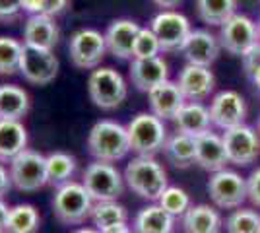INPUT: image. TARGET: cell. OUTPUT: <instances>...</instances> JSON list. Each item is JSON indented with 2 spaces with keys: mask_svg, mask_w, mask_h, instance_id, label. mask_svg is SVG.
<instances>
[{
  "mask_svg": "<svg viewBox=\"0 0 260 233\" xmlns=\"http://www.w3.org/2000/svg\"><path fill=\"white\" fill-rule=\"evenodd\" d=\"M122 175H124L126 187L134 194L150 202H157L163 190L169 187L163 165L155 157H148V155H136L134 159H130Z\"/></svg>",
  "mask_w": 260,
  "mask_h": 233,
  "instance_id": "1",
  "label": "cell"
},
{
  "mask_svg": "<svg viewBox=\"0 0 260 233\" xmlns=\"http://www.w3.org/2000/svg\"><path fill=\"white\" fill-rule=\"evenodd\" d=\"M87 152L95 161L115 163L130 152L126 126L111 119L98 121L87 134Z\"/></svg>",
  "mask_w": 260,
  "mask_h": 233,
  "instance_id": "2",
  "label": "cell"
},
{
  "mask_svg": "<svg viewBox=\"0 0 260 233\" xmlns=\"http://www.w3.org/2000/svg\"><path fill=\"white\" fill-rule=\"evenodd\" d=\"M126 132H128L130 152L148 157H155L157 152H161L169 136L165 121L155 117L152 111L138 113L136 117H132L126 124Z\"/></svg>",
  "mask_w": 260,
  "mask_h": 233,
  "instance_id": "3",
  "label": "cell"
},
{
  "mask_svg": "<svg viewBox=\"0 0 260 233\" xmlns=\"http://www.w3.org/2000/svg\"><path fill=\"white\" fill-rule=\"evenodd\" d=\"M87 93L95 107L103 111H113L126 99L128 86L122 74L115 68L98 66L87 78Z\"/></svg>",
  "mask_w": 260,
  "mask_h": 233,
  "instance_id": "4",
  "label": "cell"
},
{
  "mask_svg": "<svg viewBox=\"0 0 260 233\" xmlns=\"http://www.w3.org/2000/svg\"><path fill=\"white\" fill-rule=\"evenodd\" d=\"M93 198L82 183L70 181L58 187L53 196V212L56 220L64 225H78L84 223L91 216Z\"/></svg>",
  "mask_w": 260,
  "mask_h": 233,
  "instance_id": "5",
  "label": "cell"
},
{
  "mask_svg": "<svg viewBox=\"0 0 260 233\" xmlns=\"http://www.w3.org/2000/svg\"><path fill=\"white\" fill-rule=\"evenodd\" d=\"M82 185L86 187L93 202L117 200L124 192V175L107 161H93L84 169Z\"/></svg>",
  "mask_w": 260,
  "mask_h": 233,
  "instance_id": "6",
  "label": "cell"
},
{
  "mask_svg": "<svg viewBox=\"0 0 260 233\" xmlns=\"http://www.w3.org/2000/svg\"><path fill=\"white\" fill-rule=\"evenodd\" d=\"M208 194L216 208H221V210L241 208L243 202L249 200L247 177L239 175L237 171H231L228 167L216 171L208 181Z\"/></svg>",
  "mask_w": 260,
  "mask_h": 233,
  "instance_id": "7",
  "label": "cell"
},
{
  "mask_svg": "<svg viewBox=\"0 0 260 233\" xmlns=\"http://www.w3.org/2000/svg\"><path fill=\"white\" fill-rule=\"evenodd\" d=\"M217 39L221 49H225L229 55L243 58L252 47L260 43L258 23L245 14H235L219 27Z\"/></svg>",
  "mask_w": 260,
  "mask_h": 233,
  "instance_id": "8",
  "label": "cell"
},
{
  "mask_svg": "<svg viewBox=\"0 0 260 233\" xmlns=\"http://www.w3.org/2000/svg\"><path fill=\"white\" fill-rule=\"evenodd\" d=\"M68 55L76 68L95 70L101 64L103 56L107 55L105 34L93 27H82L74 31L68 41Z\"/></svg>",
  "mask_w": 260,
  "mask_h": 233,
  "instance_id": "9",
  "label": "cell"
},
{
  "mask_svg": "<svg viewBox=\"0 0 260 233\" xmlns=\"http://www.w3.org/2000/svg\"><path fill=\"white\" fill-rule=\"evenodd\" d=\"M150 27L159 39L163 53H179L183 51L188 35L192 34L190 20L177 10H161L150 22Z\"/></svg>",
  "mask_w": 260,
  "mask_h": 233,
  "instance_id": "10",
  "label": "cell"
},
{
  "mask_svg": "<svg viewBox=\"0 0 260 233\" xmlns=\"http://www.w3.org/2000/svg\"><path fill=\"white\" fill-rule=\"evenodd\" d=\"M12 185L22 192H35L47 185V155L23 150L10 161Z\"/></svg>",
  "mask_w": 260,
  "mask_h": 233,
  "instance_id": "11",
  "label": "cell"
},
{
  "mask_svg": "<svg viewBox=\"0 0 260 233\" xmlns=\"http://www.w3.org/2000/svg\"><path fill=\"white\" fill-rule=\"evenodd\" d=\"M223 144L229 163L237 167H247L254 163L260 155V134L249 124H239L229 130H223Z\"/></svg>",
  "mask_w": 260,
  "mask_h": 233,
  "instance_id": "12",
  "label": "cell"
},
{
  "mask_svg": "<svg viewBox=\"0 0 260 233\" xmlns=\"http://www.w3.org/2000/svg\"><path fill=\"white\" fill-rule=\"evenodd\" d=\"M210 119L212 124L221 128V130H229L233 126L245 124L247 119V101L245 97L235 91V89H221L210 101Z\"/></svg>",
  "mask_w": 260,
  "mask_h": 233,
  "instance_id": "13",
  "label": "cell"
},
{
  "mask_svg": "<svg viewBox=\"0 0 260 233\" xmlns=\"http://www.w3.org/2000/svg\"><path fill=\"white\" fill-rule=\"evenodd\" d=\"M20 74L29 84L47 86L58 74V58L53 55V51L31 47V45H23L22 60H20Z\"/></svg>",
  "mask_w": 260,
  "mask_h": 233,
  "instance_id": "14",
  "label": "cell"
},
{
  "mask_svg": "<svg viewBox=\"0 0 260 233\" xmlns=\"http://www.w3.org/2000/svg\"><path fill=\"white\" fill-rule=\"evenodd\" d=\"M177 84L183 91L186 101H206L214 89H216V74L208 66H198V64H184V68L179 72Z\"/></svg>",
  "mask_w": 260,
  "mask_h": 233,
  "instance_id": "15",
  "label": "cell"
},
{
  "mask_svg": "<svg viewBox=\"0 0 260 233\" xmlns=\"http://www.w3.org/2000/svg\"><path fill=\"white\" fill-rule=\"evenodd\" d=\"M188 64H198V66H212L221 53V43L214 34L208 29H192L188 35L183 51Z\"/></svg>",
  "mask_w": 260,
  "mask_h": 233,
  "instance_id": "16",
  "label": "cell"
},
{
  "mask_svg": "<svg viewBox=\"0 0 260 233\" xmlns=\"http://www.w3.org/2000/svg\"><path fill=\"white\" fill-rule=\"evenodd\" d=\"M140 27V23L128 18H119L109 23L107 31H105V45H107L109 55H113L119 60H130Z\"/></svg>",
  "mask_w": 260,
  "mask_h": 233,
  "instance_id": "17",
  "label": "cell"
},
{
  "mask_svg": "<svg viewBox=\"0 0 260 233\" xmlns=\"http://www.w3.org/2000/svg\"><path fill=\"white\" fill-rule=\"evenodd\" d=\"M130 82L132 86L148 93L150 89L159 86L161 82L169 80V64L163 60L161 56H153V58H132L130 62Z\"/></svg>",
  "mask_w": 260,
  "mask_h": 233,
  "instance_id": "18",
  "label": "cell"
},
{
  "mask_svg": "<svg viewBox=\"0 0 260 233\" xmlns=\"http://www.w3.org/2000/svg\"><path fill=\"white\" fill-rule=\"evenodd\" d=\"M194 146H196V165L202 167L204 171L216 173V171H221V169L228 167L229 159H228V154H225L223 136L208 130V132L196 136Z\"/></svg>",
  "mask_w": 260,
  "mask_h": 233,
  "instance_id": "19",
  "label": "cell"
},
{
  "mask_svg": "<svg viewBox=\"0 0 260 233\" xmlns=\"http://www.w3.org/2000/svg\"><path fill=\"white\" fill-rule=\"evenodd\" d=\"M148 101H150V111L159 117L163 121H173V117L179 113L186 99L177 82H161L159 86L148 91Z\"/></svg>",
  "mask_w": 260,
  "mask_h": 233,
  "instance_id": "20",
  "label": "cell"
},
{
  "mask_svg": "<svg viewBox=\"0 0 260 233\" xmlns=\"http://www.w3.org/2000/svg\"><path fill=\"white\" fill-rule=\"evenodd\" d=\"M173 124L177 132L186 134V136H200V134L212 130V119H210V109L204 103L198 101H186L179 113L173 117Z\"/></svg>",
  "mask_w": 260,
  "mask_h": 233,
  "instance_id": "21",
  "label": "cell"
},
{
  "mask_svg": "<svg viewBox=\"0 0 260 233\" xmlns=\"http://www.w3.org/2000/svg\"><path fill=\"white\" fill-rule=\"evenodd\" d=\"M58 25L51 16H29L23 23V45L53 51L54 45L58 43Z\"/></svg>",
  "mask_w": 260,
  "mask_h": 233,
  "instance_id": "22",
  "label": "cell"
},
{
  "mask_svg": "<svg viewBox=\"0 0 260 233\" xmlns=\"http://www.w3.org/2000/svg\"><path fill=\"white\" fill-rule=\"evenodd\" d=\"M223 227L221 214L216 206L210 204H194L183 216L184 233H219Z\"/></svg>",
  "mask_w": 260,
  "mask_h": 233,
  "instance_id": "23",
  "label": "cell"
},
{
  "mask_svg": "<svg viewBox=\"0 0 260 233\" xmlns=\"http://www.w3.org/2000/svg\"><path fill=\"white\" fill-rule=\"evenodd\" d=\"M23 150H27V130L22 121L0 119V163H10Z\"/></svg>",
  "mask_w": 260,
  "mask_h": 233,
  "instance_id": "24",
  "label": "cell"
},
{
  "mask_svg": "<svg viewBox=\"0 0 260 233\" xmlns=\"http://www.w3.org/2000/svg\"><path fill=\"white\" fill-rule=\"evenodd\" d=\"M175 216L167 210H163L157 202L150 206H144L132 223L134 233H173Z\"/></svg>",
  "mask_w": 260,
  "mask_h": 233,
  "instance_id": "25",
  "label": "cell"
},
{
  "mask_svg": "<svg viewBox=\"0 0 260 233\" xmlns=\"http://www.w3.org/2000/svg\"><path fill=\"white\" fill-rule=\"evenodd\" d=\"M161 152L165 159L177 169H186L192 163H196V146L192 136L181 132L169 134Z\"/></svg>",
  "mask_w": 260,
  "mask_h": 233,
  "instance_id": "26",
  "label": "cell"
},
{
  "mask_svg": "<svg viewBox=\"0 0 260 233\" xmlns=\"http://www.w3.org/2000/svg\"><path fill=\"white\" fill-rule=\"evenodd\" d=\"M29 113V95L27 91L14 84L0 86V119L22 121Z\"/></svg>",
  "mask_w": 260,
  "mask_h": 233,
  "instance_id": "27",
  "label": "cell"
},
{
  "mask_svg": "<svg viewBox=\"0 0 260 233\" xmlns=\"http://www.w3.org/2000/svg\"><path fill=\"white\" fill-rule=\"evenodd\" d=\"M76 157L66 152H53L47 155V185L62 187L70 183L76 173Z\"/></svg>",
  "mask_w": 260,
  "mask_h": 233,
  "instance_id": "28",
  "label": "cell"
},
{
  "mask_svg": "<svg viewBox=\"0 0 260 233\" xmlns=\"http://www.w3.org/2000/svg\"><path fill=\"white\" fill-rule=\"evenodd\" d=\"M196 12L206 25L221 27L237 14V0H196Z\"/></svg>",
  "mask_w": 260,
  "mask_h": 233,
  "instance_id": "29",
  "label": "cell"
},
{
  "mask_svg": "<svg viewBox=\"0 0 260 233\" xmlns=\"http://www.w3.org/2000/svg\"><path fill=\"white\" fill-rule=\"evenodd\" d=\"M41 225L39 212L31 204H18L10 208L8 223L4 233H37Z\"/></svg>",
  "mask_w": 260,
  "mask_h": 233,
  "instance_id": "30",
  "label": "cell"
},
{
  "mask_svg": "<svg viewBox=\"0 0 260 233\" xmlns=\"http://www.w3.org/2000/svg\"><path fill=\"white\" fill-rule=\"evenodd\" d=\"M91 222L95 225V229L103 231V229H107L111 225L128 222V212L117 200L95 202L93 210H91Z\"/></svg>",
  "mask_w": 260,
  "mask_h": 233,
  "instance_id": "31",
  "label": "cell"
},
{
  "mask_svg": "<svg viewBox=\"0 0 260 233\" xmlns=\"http://www.w3.org/2000/svg\"><path fill=\"white\" fill-rule=\"evenodd\" d=\"M228 233H260V212L254 208H235L225 220Z\"/></svg>",
  "mask_w": 260,
  "mask_h": 233,
  "instance_id": "32",
  "label": "cell"
},
{
  "mask_svg": "<svg viewBox=\"0 0 260 233\" xmlns=\"http://www.w3.org/2000/svg\"><path fill=\"white\" fill-rule=\"evenodd\" d=\"M23 45L14 37H0V76H12L20 72Z\"/></svg>",
  "mask_w": 260,
  "mask_h": 233,
  "instance_id": "33",
  "label": "cell"
},
{
  "mask_svg": "<svg viewBox=\"0 0 260 233\" xmlns=\"http://www.w3.org/2000/svg\"><path fill=\"white\" fill-rule=\"evenodd\" d=\"M157 204L161 206L163 210L169 212L171 216H175V218H179V216L183 218L184 212L192 206L188 192L181 189V187H167L163 190L161 196H159V200H157Z\"/></svg>",
  "mask_w": 260,
  "mask_h": 233,
  "instance_id": "34",
  "label": "cell"
},
{
  "mask_svg": "<svg viewBox=\"0 0 260 233\" xmlns=\"http://www.w3.org/2000/svg\"><path fill=\"white\" fill-rule=\"evenodd\" d=\"M159 53H163L161 45L152 31V27L150 25L140 27L136 41H134V49H132V58H153V56H159Z\"/></svg>",
  "mask_w": 260,
  "mask_h": 233,
  "instance_id": "35",
  "label": "cell"
},
{
  "mask_svg": "<svg viewBox=\"0 0 260 233\" xmlns=\"http://www.w3.org/2000/svg\"><path fill=\"white\" fill-rule=\"evenodd\" d=\"M22 0H0V23L10 25L22 16Z\"/></svg>",
  "mask_w": 260,
  "mask_h": 233,
  "instance_id": "36",
  "label": "cell"
},
{
  "mask_svg": "<svg viewBox=\"0 0 260 233\" xmlns=\"http://www.w3.org/2000/svg\"><path fill=\"white\" fill-rule=\"evenodd\" d=\"M247 189H249V200L260 208V167H256L247 177Z\"/></svg>",
  "mask_w": 260,
  "mask_h": 233,
  "instance_id": "37",
  "label": "cell"
},
{
  "mask_svg": "<svg viewBox=\"0 0 260 233\" xmlns=\"http://www.w3.org/2000/svg\"><path fill=\"white\" fill-rule=\"evenodd\" d=\"M243 66H245V72L250 76V72L256 66H260V43L256 47H252L247 55L243 56Z\"/></svg>",
  "mask_w": 260,
  "mask_h": 233,
  "instance_id": "38",
  "label": "cell"
},
{
  "mask_svg": "<svg viewBox=\"0 0 260 233\" xmlns=\"http://www.w3.org/2000/svg\"><path fill=\"white\" fill-rule=\"evenodd\" d=\"M70 6V0H45V10H43V16H58V14H62Z\"/></svg>",
  "mask_w": 260,
  "mask_h": 233,
  "instance_id": "39",
  "label": "cell"
},
{
  "mask_svg": "<svg viewBox=\"0 0 260 233\" xmlns=\"http://www.w3.org/2000/svg\"><path fill=\"white\" fill-rule=\"evenodd\" d=\"M22 10L29 16H39L45 10V0H22Z\"/></svg>",
  "mask_w": 260,
  "mask_h": 233,
  "instance_id": "40",
  "label": "cell"
},
{
  "mask_svg": "<svg viewBox=\"0 0 260 233\" xmlns=\"http://www.w3.org/2000/svg\"><path fill=\"white\" fill-rule=\"evenodd\" d=\"M14 187L12 185V177L10 173H8V169L0 163V200L4 198L8 192H10V189Z\"/></svg>",
  "mask_w": 260,
  "mask_h": 233,
  "instance_id": "41",
  "label": "cell"
},
{
  "mask_svg": "<svg viewBox=\"0 0 260 233\" xmlns=\"http://www.w3.org/2000/svg\"><path fill=\"white\" fill-rule=\"evenodd\" d=\"M8 216H10V208L4 204V200H0V231H4V229H6Z\"/></svg>",
  "mask_w": 260,
  "mask_h": 233,
  "instance_id": "42",
  "label": "cell"
},
{
  "mask_svg": "<svg viewBox=\"0 0 260 233\" xmlns=\"http://www.w3.org/2000/svg\"><path fill=\"white\" fill-rule=\"evenodd\" d=\"M152 2L157 8H161V10H173V8H177L183 0H152Z\"/></svg>",
  "mask_w": 260,
  "mask_h": 233,
  "instance_id": "43",
  "label": "cell"
},
{
  "mask_svg": "<svg viewBox=\"0 0 260 233\" xmlns=\"http://www.w3.org/2000/svg\"><path fill=\"white\" fill-rule=\"evenodd\" d=\"M99 233H134L132 231V227H130L128 223H117V225H111V227H107V229H103V231Z\"/></svg>",
  "mask_w": 260,
  "mask_h": 233,
  "instance_id": "44",
  "label": "cell"
},
{
  "mask_svg": "<svg viewBox=\"0 0 260 233\" xmlns=\"http://www.w3.org/2000/svg\"><path fill=\"white\" fill-rule=\"evenodd\" d=\"M249 78L252 80V84H254V86H256V89L260 91V66L254 68V70L250 72V76H249Z\"/></svg>",
  "mask_w": 260,
  "mask_h": 233,
  "instance_id": "45",
  "label": "cell"
},
{
  "mask_svg": "<svg viewBox=\"0 0 260 233\" xmlns=\"http://www.w3.org/2000/svg\"><path fill=\"white\" fill-rule=\"evenodd\" d=\"M74 233H99V229H91V227H82V229H78Z\"/></svg>",
  "mask_w": 260,
  "mask_h": 233,
  "instance_id": "46",
  "label": "cell"
},
{
  "mask_svg": "<svg viewBox=\"0 0 260 233\" xmlns=\"http://www.w3.org/2000/svg\"><path fill=\"white\" fill-rule=\"evenodd\" d=\"M256 130H258V134H260V117H258V121H256Z\"/></svg>",
  "mask_w": 260,
  "mask_h": 233,
  "instance_id": "47",
  "label": "cell"
},
{
  "mask_svg": "<svg viewBox=\"0 0 260 233\" xmlns=\"http://www.w3.org/2000/svg\"><path fill=\"white\" fill-rule=\"evenodd\" d=\"M258 34H260V20H258Z\"/></svg>",
  "mask_w": 260,
  "mask_h": 233,
  "instance_id": "48",
  "label": "cell"
},
{
  "mask_svg": "<svg viewBox=\"0 0 260 233\" xmlns=\"http://www.w3.org/2000/svg\"><path fill=\"white\" fill-rule=\"evenodd\" d=\"M0 233H4V231H0Z\"/></svg>",
  "mask_w": 260,
  "mask_h": 233,
  "instance_id": "49",
  "label": "cell"
}]
</instances>
